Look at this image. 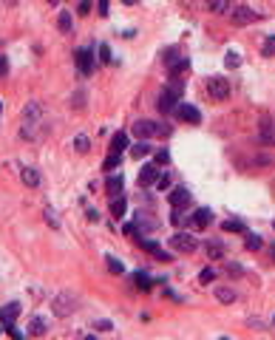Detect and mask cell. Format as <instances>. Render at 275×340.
I'll list each match as a JSON object with an SVG mask.
<instances>
[{
  "label": "cell",
  "instance_id": "ab89813d",
  "mask_svg": "<svg viewBox=\"0 0 275 340\" xmlns=\"http://www.w3.org/2000/svg\"><path fill=\"white\" fill-rule=\"evenodd\" d=\"M88 9H91V0H82V3H80V15H88Z\"/></svg>",
  "mask_w": 275,
  "mask_h": 340
},
{
  "label": "cell",
  "instance_id": "5bb4252c",
  "mask_svg": "<svg viewBox=\"0 0 275 340\" xmlns=\"http://www.w3.org/2000/svg\"><path fill=\"white\" fill-rule=\"evenodd\" d=\"M45 332H49L45 318H31V323H29V334H31V337H43Z\"/></svg>",
  "mask_w": 275,
  "mask_h": 340
},
{
  "label": "cell",
  "instance_id": "4dcf8cb0",
  "mask_svg": "<svg viewBox=\"0 0 275 340\" xmlns=\"http://www.w3.org/2000/svg\"><path fill=\"white\" fill-rule=\"evenodd\" d=\"M74 148H77V153H88L91 142H88V136H77V139H74Z\"/></svg>",
  "mask_w": 275,
  "mask_h": 340
},
{
  "label": "cell",
  "instance_id": "603a6c76",
  "mask_svg": "<svg viewBox=\"0 0 275 340\" xmlns=\"http://www.w3.org/2000/svg\"><path fill=\"white\" fill-rule=\"evenodd\" d=\"M216 298L221 301V304H233V301H236V292L227 289V286H218V289H216Z\"/></svg>",
  "mask_w": 275,
  "mask_h": 340
},
{
  "label": "cell",
  "instance_id": "f1b7e54d",
  "mask_svg": "<svg viewBox=\"0 0 275 340\" xmlns=\"http://www.w3.org/2000/svg\"><path fill=\"white\" fill-rule=\"evenodd\" d=\"M261 54H264V57H275V37H267V40H264Z\"/></svg>",
  "mask_w": 275,
  "mask_h": 340
},
{
  "label": "cell",
  "instance_id": "ffe728a7",
  "mask_svg": "<svg viewBox=\"0 0 275 340\" xmlns=\"http://www.w3.org/2000/svg\"><path fill=\"white\" fill-rule=\"evenodd\" d=\"M148 153H151V145H148L145 139H139L136 145L130 148V156H133V159H142V156H148Z\"/></svg>",
  "mask_w": 275,
  "mask_h": 340
},
{
  "label": "cell",
  "instance_id": "d590c367",
  "mask_svg": "<svg viewBox=\"0 0 275 340\" xmlns=\"http://www.w3.org/2000/svg\"><path fill=\"white\" fill-rule=\"evenodd\" d=\"M94 329H100V332H111L114 326H111V320H97V323H94Z\"/></svg>",
  "mask_w": 275,
  "mask_h": 340
},
{
  "label": "cell",
  "instance_id": "52a82bcc",
  "mask_svg": "<svg viewBox=\"0 0 275 340\" xmlns=\"http://www.w3.org/2000/svg\"><path fill=\"white\" fill-rule=\"evenodd\" d=\"M159 167L156 165H142L139 167V184H142V187H151V184H156V181H159Z\"/></svg>",
  "mask_w": 275,
  "mask_h": 340
},
{
  "label": "cell",
  "instance_id": "8d00e7d4",
  "mask_svg": "<svg viewBox=\"0 0 275 340\" xmlns=\"http://www.w3.org/2000/svg\"><path fill=\"white\" fill-rule=\"evenodd\" d=\"M167 162H170V153H167V151L156 153V165H167Z\"/></svg>",
  "mask_w": 275,
  "mask_h": 340
},
{
  "label": "cell",
  "instance_id": "d6a6232c",
  "mask_svg": "<svg viewBox=\"0 0 275 340\" xmlns=\"http://www.w3.org/2000/svg\"><path fill=\"white\" fill-rule=\"evenodd\" d=\"M119 159H122V153H111L108 159H105V165H102V167H105V170H114V167L119 165Z\"/></svg>",
  "mask_w": 275,
  "mask_h": 340
},
{
  "label": "cell",
  "instance_id": "f6af8a7d",
  "mask_svg": "<svg viewBox=\"0 0 275 340\" xmlns=\"http://www.w3.org/2000/svg\"><path fill=\"white\" fill-rule=\"evenodd\" d=\"M272 224H275V221H272Z\"/></svg>",
  "mask_w": 275,
  "mask_h": 340
},
{
  "label": "cell",
  "instance_id": "74e56055",
  "mask_svg": "<svg viewBox=\"0 0 275 340\" xmlns=\"http://www.w3.org/2000/svg\"><path fill=\"white\" fill-rule=\"evenodd\" d=\"M97 6H100V15L102 17L108 15V0H97Z\"/></svg>",
  "mask_w": 275,
  "mask_h": 340
},
{
  "label": "cell",
  "instance_id": "8fae6325",
  "mask_svg": "<svg viewBox=\"0 0 275 340\" xmlns=\"http://www.w3.org/2000/svg\"><path fill=\"white\" fill-rule=\"evenodd\" d=\"M17 315H20V304H6L0 309V323H3V332H6L9 326H15Z\"/></svg>",
  "mask_w": 275,
  "mask_h": 340
},
{
  "label": "cell",
  "instance_id": "cb8c5ba5",
  "mask_svg": "<svg viewBox=\"0 0 275 340\" xmlns=\"http://www.w3.org/2000/svg\"><path fill=\"white\" fill-rule=\"evenodd\" d=\"M224 65H227V68H239V65H241V54H239V51H227V54H224Z\"/></svg>",
  "mask_w": 275,
  "mask_h": 340
},
{
  "label": "cell",
  "instance_id": "7c38bea8",
  "mask_svg": "<svg viewBox=\"0 0 275 340\" xmlns=\"http://www.w3.org/2000/svg\"><path fill=\"white\" fill-rule=\"evenodd\" d=\"M77 68H80V74H85V77L94 71V54H91L88 48L77 51Z\"/></svg>",
  "mask_w": 275,
  "mask_h": 340
},
{
  "label": "cell",
  "instance_id": "ac0fdd59",
  "mask_svg": "<svg viewBox=\"0 0 275 340\" xmlns=\"http://www.w3.org/2000/svg\"><path fill=\"white\" fill-rule=\"evenodd\" d=\"M221 230H224V232H241V235H247L244 221H239V218H227L224 224H221Z\"/></svg>",
  "mask_w": 275,
  "mask_h": 340
},
{
  "label": "cell",
  "instance_id": "ee69618b",
  "mask_svg": "<svg viewBox=\"0 0 275 340\" xmlns=\"http://www.w3.org/2000/svg\"><path fill=\"white\" fill-rule=\"evenodd\" d=\"M272 323H275V318H272Z\"/></svg>",
  "mask_w": 275,
  "mask_h": 340
},
{
  "label": "cell",
  "instance_id": "3957f363",
  "mask_svg": "<svg viewBox=\"0 0 275 340\" xmlns=\"http://www.w3.org/2000/svg\"><path fill=\"white\" fill-rule=\"evenodd\" d=\"M207 91H210V96L213 100H227L230 96V80H224V77H207Z\"/></svg>",
  "mask_w": 275,
  "mask_h": 340
},
{
  "label": "cell",
  "instance_id": "5b68a950",
  "mask_svg": "<svg viewBox=\"0 0 275 340\" xmlns=\"http://www.w3.org/2000/svg\"><path fill=\"white\" fill-rule=\"evenodd\" d=\"M170 247L179 250V253H193L196 247H199V241H196L190 232H176L173 238H170Z\"/></svg>",
  "mask_w": 275,
  "mask_h": 340
},
{
  "label": "cell",
  "instance_id": "2e32d148",
  "mask_svg": "<svg viewBox=\"0 0 275 340\" xmlns=\"http://www.w3.org/2000/svg\"><path fill=\"white\" fill-rule=\"evenodd\" d=\"M20 179H23V184H26V187H37V184H40V173H37L34 167H23Z\"/></svg>",
  "mask_w": 275,
  "mask_h": 340
},
{
  "label": "cell",
  "instance_id": "d6986e66",
  "mask_svg": "<svg viewBox=\"0 0 275 340\" xmlns=\"http://www.w3.org/2000/svg\"><path fill=\"white\" fill-rule=\"evenodd\" d=\"M125 148H128V136H125V133H114V139H111V153H122Z\"/></svg>",
  "mask_w": 275,
  "mask_h": 340
},
{
  "label": "cell",
  "instance_id": "277c9868",
  "mask_svg": "<svg viewBox=\"0 0 275 340\" xmlns=\"http://www.w3.org/2000/svg\"><path fill=\"white\" fill-rule=\"evenodd\" d=\"M74 309H77V298H74L71 292H63V295L54 298V315H57V318H68Z\"/></svg>",
  "mask_w": 275,
  "mask_h": 340
},
{
  "label": "cell",
  "instance_id": "836d02e7",
  "mask_svg": "<svg viewBox=\"0 0 275 340\" xmlns=\"http://www.w3.org/2000/svg\"><path fill=\"white\" fill-rule=\"evenodd\" d=\"M100 60H102V63H111V60H114V57H111V45L108 43L100 45Z\"/></svg>",
  "mask_w": 275,
  "mask_h": 340
},
{
  "label": "cell",
  "instance_id": "8992f818",
  "mask_svg": "<svg viewBox=\"0 0 275 340\" xmlns=\"http://www.w3.org/2000/svg\"><path fill=\"white\" fill-rule=\"evenodd\" d=\"M176 116H179L181 122H190V125H199V122H202V114H199V108H193V105H188V102H179V105H176Z\"/></svg>",
  "mask_w": 275,
  "mask_h": 340
},
{
  "label": "cell",
  "instance_id": "9c48e42d",
  "mask_svg": "<svg viewBox=\"0 0 275 340\" xmlns=\"http://www.w3.org/2000/svg\"><path fill=\"white\" fill-rule=\"evenodd\" d=\"M165 63H167V74H170V80H173V77H181V74L190 68L188 57H165Z\"/></svg>",
  "mask_w": 275,
  "mask_h": 340
},
{
  "label": "cell",
  "instance_id": "d4e9b609",
  "mask_svg": "<svg viewBox=\"0 0 275 340\" xmlns=\"http://www.w3.org/2000/svg\"><path fill=\"white\" fill-rule=\"evenodd\" d=\"M125 207H128V204H125V199H114V202H111V213H114V218H122L125 216Z\"/></svg>",
  "mask_w": 275,
  "mask_h": 340
},
{
  "label": "cell",
  "instance_id": "6da1fadb",
  "mask_svg": "<svg viewBox=\"0 0 275 340\" xmlns=\"http://www.w3.org/2000/svg\"><path fill=\"white\" fill-rule=\"evenodd\" d=\"M45 130V111L40 102H29L26 105V111H23V139H40Z\"/></svg>",
  "mask_w": 275,
  "mask_h": 340
},
{
  "label": "cell",
  "instance_id": "83f0119b",
  "mask_svg": "<svg viewBox=\"0 0 275 340\" xmlns=\"http://www.w3.org/2000/svg\"><path fill=\"white\" fill-rule=\"evenodd\" d=\"M139 241V247H142V250H145V253H151V255H156L162 250L159 244H156V241H148V238H136Z\"/></svg>",
  "mask_w": 275,
  "mask_h": 340
},
{
  "label": "cell",
  "instance_id": "ba28073f",
  "mask_svg": "<svg viewBox=\"0 0 275 340\" xmlns=\"http://www.w3.org/2000/svg\"><path fill=\"white\" fill-rule=\"evenodd\" d=\"M167 202H170V207H176V210L188 207V204H190V190L188 187H173V190H170V196H167Z\"/></svg>",
  "mask_w": 275,
  "mask_h": 340
},
{
  "label": "cell",
  "instance_id": "60d3db41",
  "mask_svg": "<svg viewBox=\"0 0 275 340\" xmlns=\"http://www.w3.org/2000/svg\"><path fill=\"white\" fill-rule=\"evenodd\" d=\"M167 184H170V179H167V176H159V181H156V187H167Z\"/></svg>",
  "mask_w": 275,
  "mask_h": 340
},
{
  "label": "cell",
  "instance_id": "e0dca14e",
  "mask_svg": "<svg viewBox=\"0 0 275 340\" xmlns=\"http://www.w3.org/2000/svg\"><path fill=\"white\" fill-rule=\"evenodd\" d=\"M210 221H213V213L207 210V207H199V210L193 213V224L196 227H207Z\"/></svg>",
  "mask_w": 275,
  "mask_h": 340
},
{
  "label": "cell",
  "instance_id": "4316f807",
  "mask_svg": "<svg viewBox=\"0 0 275 340\" xmlns=\"http://www.w3.org/2000/svg\"><path fill=\"white\" fill-rule=\"evenodd\" d=\"M244 247L250 250V253H255V250H261V247H264V241H261V235H247Z\"/></svg>",
  "mask_w": 275,
  "mask_h": 340
},
{
  "label": "cell",
  "instance_id": "7bdbcfd3",
  "mask_svg": "<svg viewBox=\"0 0 275 340\" xmlns=\"http://www.w3.org/2000/svg\"><path fill=\"white\" fill-rule=\"evenodd\" d=\"M153 258H156V261H170V255H167V253H162V250H159V253L153 255Z\"/></svg>",
  "mask_w": 275,
  "mask_h": 340
},
{
  "label": "cell",
  "instance_id": "44dd1931",
  "mask_svg": "<svg viewBox=\"0 0 275 340\" xmlns=\"http://www.w3.org/2000/svg\"><path fill=\"white\" fill-rule=\"evenodd\" d=\"M204 3H207V9L216 12V15H224L227 9H230V0H204Z\"/></svg>",
  "mask_w": 275,
  "mask_h": 340
},
{
  "label": "cell",
  "instance_id": "7a4b0ae2",
  "mask_svg": "<svg viewBox=\"0 0 275 340\" xmlns=\"http://www.w3.org/2000/svg\"><path fill=\"white\" fill-rule=\"evenodd\" d=\"M181 96H185V80L173 77V82L159 94V102H156V105H159L162 114H170V111H176V105L181 102Z\"/></svg>",
  "mask_w": 275,
  "mask_h": 340
},
{
  "label": "cell",
  "instance_id": "e575fe53",
  "mask_svg": "<svg viewBox=\"0 0 275 340\" xmlns=\"http://www.w3.org/2000/svg\"><path fill=\"white\" fill-rule=\"evenodd\" d=\"M213 278H216V272H213V269H202V275H199V281H202V283H210Z\"/></svg>",
  "mask_w": 275,
  "mask_h": 340
},
{
  "label": "cell",
  "instance_id": "f546056e",
  "mask_svg": "<svg viewBox=\"0 0 275 340\" xmlns=\"http://www.w3.org/2000/svg\"><path fill=\"white\" fill-rule=\"evenodd\" d=\"M105 261H108V269H111V272H116V275H119V272H125L122 261L116 258V255H108V258H105Z\"/></svg>",
  "mask_w": 275,
  "mask_h": 340
},
{
  "label": "cell",
  "instance_id": "9a60e30c",
  "mask_svg": "<svg viewBox=\"0 0 275 340\" xmlns=\"http://www.w3.org/2000/svg\"><path fill=\"white\" fill-rule=\"evenodd\" d=\"M204 253L210 255L213 261H221L224 258V244H221V241H207V244H204Z\"/></svg>",
  "mask_w": 275,
  "mask_h": 340
},
{
  "label": "cell",
  "instance_id": "7402d4cb",
  "mask_svg": "<svg viewBox=\"0 0 275 340\" xmlns=\"http://www.w3.org/2000/svg\"><path fill=\"white\" fill-rule=\"evenodd\" d=\"M57 26H60V31H65V34H68V31L74 29V20H71V15H68V12H60V17H57Z\"/></svg>",
  "mask_w": 275,
  "mask_h": 340
},
{
  "label": "cell",
  "instance_id": "484cf974",
  "mask_svg": "<svg viewBox=\"0 0 275 340\" xmlns=\"http://www.w3.org/2000/svg\"><path fill=\"white\" fill-rule=\"evenodd\" d=\"M105 190H108V193H119V190H122V179H119V176H108Z\"/></svg>",
  "mask_w": 275,
  "mask_h": 340
},
{
  "label": "cell",
  "instance_id": "b9f144b4",
  "mask_svg": "<svg viewBox=\"0 0 275 340\" xmlns=\"http://www.w3.org/2000/svg\"><path fill=\"white\" fill-rule=\"evenodd\" d=\"M9 71V63H6V57H0V77Z\"/></svg>",
  "mask_w": 275,
  "mask_h": 340
},
{
  "label": "cell",
  "instance_id": "f35d334b",
  "mask_svg": "<svg viewBox=\"0 0 275 340\" xmlns=\"http://www.w3.org/2000/svg\"><path fill=\"white\" fill-rule=\"evenodd\" d=\"M227 272H233V275H241V267H239V264H227Z\"/></svg>",
  "mask_w": 275,
  "mask_h": 340
},
{
  "label": "cell",
  "instance_id": "4fadbf2b",
  "mask_svg": "<svg viewBox=\"0 0 275 340\" xmlns=\"http://www.w3.org/2000/svg\"><path fill=\"white\" fill-rule=\"evenodd\" d=\"M133 136H136V139L156 136V125H153L151 119H139V122H133Z\"/></svg>",
  "mask_w": 275,
  "mask_h": 340
},
{
  "label": "cell",
  "instance_id": "1f68e13d",
  "mask_svg": "<svg viewBox=\"0 0 275 340\" xmlns=\"http://www.w3.org/2000/svg\"><path fill=\"white\" fill-rule=\"evenodd\" d=\"M133 281H136L139 289H151V278H148L145 272H136V275H133Z\"/></svg>",
  "mask_w": 275,
  "mask_h": 340
},
{
  "label": "cell",
  "instance_id": "30bf717a",
  "mask_svg": "<svg viewBox=\"0 0 275 340\" xmlns=\"http://www.w3.org/2000/svg\"><path fill=\"white\" fill-rule=\"evenodd\" d=\"M255 17H258V15H255L250 6H239V9H233V12H230V20L236 23V26H247V23H253Z\"/></svg>",
  "mask_w": 275,
  "mask_h": 340
}]
</instances>
